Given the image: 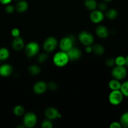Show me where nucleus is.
<instances>
[{
  "label": "nucleus",
  "instance_id": "obj_1",
  "mask_svg": "<svg viewBox=\"0 0 128 128\" xmlns=\"http://www.w3.org/2000/svg\"><path fill=\"white\" fill-rule=\"evenodd\" d=\"M69 61V56L67 53L64 51H60L58 52L54 55L53 61L54 64L56 65L58 67H63L65 65L67 64L68 62Z\"/></svg>",
  "mask_w": 128,
  "mask_h": 128
},
{
  "label": "nucleus",
  "instance_id": "obj_2",
  "mask_svg": "<svg viewBox=\"0 0 128 128\" xmlns=\"http://www.w3.org/2000/svg\"><path fill=\"white\" fill-rule=\"evenodd\" d=\"M124 95L120 90H112L109 96V101L111 104L117 106L123 101Z\"/></svg>",
  "mask_w": 128,
  "mask_h": 128
},
{
  "label": "nucleus",
  "instance_id": "obj_3",
  "mask_svg": "<svg viewBox=\"0 0 128 128\" xmlns=\"http://www.w3.org/2000/svg\"><path fill=\"white\" fill-rule=\"evenodd\" d=\"M127 74V71L125 66H116L112 71V76L114 79L122 80L125 78Z\"/></svg>",
  "mask_w": 128,
  "mask_h": 128
},
{
  "label": "nucleus",
  "instance_id": "obj_4",
  "mask_svg": "<svg viewBox=\"0 0 128 128\" xmlns=\"http://www.w3.org/2000/svg\"><path fill=\"white\" fill-rule=\"evenodd\" d=\"M75 39L73 36H67L64 37L60 40V48L61 51L64 52H67L69 50H70L73 47V44H74Z\"/></svg>",
  "mask_w": 128,
  "mask_h": 128
},
{
  "label": "nucleus",
  "instance_id": "obj_5",
  "mask_svg": "<svg viewBox=\"0 0 128 128\" xmlns=\"http://www.w3.org/2000/svg\"><path fill=\"white\" fill-rule=\"evenodd\" d=\"M23 125L26 128H31L36 125L37 122V117L33 112L25 114L23 118Z\"/></svg>",
  "mask_w": 128,
  "mask_h": 128
},
{
  "label": "nucleus",
  "instance_id": "obj_6",
  "mask_svg": "<svg viewBox=\"0 0 128 128\" xmlns=\"http://www.w3.org/2000/svg\"><path fill=\"white\" fill-rule=\"evenodd\" d=\"M40 50V46L36 42H30L26 46L25 49L26 55L28 58L33 57L37 54Z\"/></svg>",
  "mask_w": 128,
  "mask_h": 128
},
{
  "label": "nucleus",
  "instance_id": "obj_7",
  "mask_svg": "<svg viewBox=\"0 0 128 128\" xmlns=\"http://www.w3.org/2000/svg\"><path fill=\"white\" fill-rule=\"evenodd\" d=\"M79 39L80 42L85 46H90L94 42V36L90 33L86 31H83L79 34Z\"/></svg>",
  "mask_w": 128,
  "mask_h": 128
},
{
  "label": "nucleus",
  "instance_id": "obj_8",
  "mask_svg": "<svg viewBox=\"0 0 128 128\" xmlns=\"http://www.w3.org/2000/svg\"><path fill=\"white\" fill-rule=\"evenodd\" d=\"M57 44L58 41L55 38L52 37V36L47 38L43 43L44 50L46 52H52L56 48Z\"/></svg>",
  "mask_w": 128,
  "mask_h": 128
},
{
  "label": "nucleus",
  "instance_id": "obj_9",
  "mask_svg": "<svg viewBox=\"0 0 128 128\" xmlns=\"http://www.w3.org/2000/svg\"><path fill=\"white\" fill-rule=\"evenodd\" d=\"M45 115L48 120H53L56 118H60L61 114L55 108H48L45 110Z\"/></svg>",
  "mask_w": 128,
  "mask_h": 128
},
{
  "label": "nucleus",
  "instance_id": "obj_10",
  "mask_svg": "<svg viewBox=\"0 0 128 128\" xmlns=\"http://www.w3.org/2000/svg\"><path fill=\"white\" fill-rule=\"evenodd\" d=\"M104 18V14L100 10H94L90 14V19L94 23H99Z\"/></svg>",
  "mask_w": 128,
  "mask_h": 128
},
{
  "label": "nucleus",
  "instance_id": "obj_11",
  "mask_svg": "<svg viewBox=\"0 0 128 128\" xmlns=\"http://www.w3.org/2000/svg\"><path fill=\"white\" fill-rule=\"evenodd\" d=\"M69 60L70 61H76L80 58L82 55L81 51L78 48L75 47H72L70 50L67 52Z\"/></svg>",
  "mask_w": 128,
  "mask_h": 128
},
{
  "label": "nucleus",
  "instance_id": "obj_12",
  "mask_svg": "<svg viewBox=\"0 0 128 128\" xmlns=\"http://www.w3.org/2000/svg\"><path fill=\"white\" fill-rule=\"evenodd\" d=\"M48 86L44 81H38L33 86V91L37 94H41L46 91Z\"/></svg>",
  "mask_w": 128,
  "mask_h": 128
},
{
  "label": "nucleus",
  "instance_id": "obj_13",
  "mask_svg": "<svg viewBox=\"0 0 128 128\" xmlns=\"http://www.w3.org/2000/svg\"><path fill=\"white\" fill-rule=\"evenodd\" d=\"M13 68L8 64H4L0 66V75L3 77H8L12 74Z\"/></svg>",
  "mask_w": 128,
  "mask_h": 128
},
{
  "label": "nucleus",
  "instance_id": "obj_14",
  "mask_svg": "<svg viewBox=\"0 0 128 128\" xmlns=\"http://www.w3.org/2000/svg\"><path fill=\"white\" fill-rule=\"evenodd\" d=\"M25 46L24 40L20 36L14 38L12 42V48L15 51H21Z\"/></svg>",
  "mask_w": 128,
  "mask_h": 128
},
{
  "label": "nucleus",
  "instance_id": "obj_15",
  "mask_svg": "<svg viewBox=\"0 0 128 128\" xmlns=\"http://www.w3.org/2000/svg\"><path fill=\"white\" fill-rule=\"evenodd\" d=\"M96 34L101 38H106L109 34V32L108 29L104 26H99L95 30Z\"/></svg>",
  "mask_w": 128,
  "mask_h": 128
},
{
  "label": "nucleus",
  "instance_id": "obj_16",
  "mask_svg": "<svg viewBox=\"0 0 128 128\" xmlns=\"http://www.w3.org/2000/svg\"><path fill=\"white\" fill-rule=\"evenodd\" d=\"M28 8V4L26 1H19L16 4L15 9L18 12H25Z\"/></svg>",
  "mask_w": 128,
  "mask_h": 128
},
{
  "label": "nucleus",
  "instance_id": "obj_17",
  "mask_svg": "<svg viewBox=\"0 0 128 128\" xmlns=\"http://www.w3.org/2000/svg\"><path fill=\"white\" fill-rule=\"evenodd\" d=\"M84 5L87 10L94 11L97 8V3L95 0H85Z\"/></svg>",
  "mask_w": 128,
  "mask_h": 128
},
{
  "label": "nucleus",
  "instance_id": "obj_18",
  "mask_svg": "<svg viewBox=\"0 0 128 128\" xmlns=\"http://www.w3.org/2000/svg\"><path fill=\"white\" fill-rule=\"evenodd\" d=\"M121 84L119 80H116V79H113L110 80L109 82V87L110 90H120Z\"/></svg>",
  "mask_w": 128,
  "mask_h": 128
},
{
  "label": "nucleus",
  "instance_id": "obj_19",
  "mask_svg": "<svg viewBox=\"0 0 128 128\" xmlns=\"http://www.w3.org/2000/svg\"><path fill=\"white\" fill-rule=\"evenodd\" d=\"M105 51V48L103 46L99 44H95L92 46V52L96 55H102Z\"/></svg>",
  "mask_w": 128,
  "mask_h": 128
},
{
  "label": "nucleus",
  "instance_id": "obj_20",
  "mask_svg": "<svg viewBox=\"0 0 128 128\" xmlns=\"http://www.w3.org/2000/svg\"><path fill=\"white\" fill-rule=\"evenodd\" d=\"M10 56V51L6 48H0V61H5Z\"/></svg>",
  "mask_w": 128,
  "mask_h": 128
},
{
  "label": "nucleus",
  "instance_id": "obj_21",
  "mask_svg": "<svg viewBox=\"0 0 128 128\" xmlns=\"http://www.w3.org/2000/svg\"><path fill=\"white\" fill-rule=\"evenodd\" d=\"M105 15H106V17L109 20H114L117 17L118 12L117 10H115V9H110V10H109L107 11Z\"/></svg>",
  "mask_w": 128,
  "mask_h": 128
},
{
  "label": "nucleus",
  "instance_id": "obj_22",
  "mask_svg": "<svg viewBox=\"0 0 128 128\" xmlns=\"http://www.w3.org/2000/svg\"><path fill=\"white\" fill-rule=\"evenodd\" d=\"M28 72L30 74L36 76V75L39 74L41 72V69L37 65H31L28 68Z\"/></svg>",
  "mask_w": 128,
  "mask_h": 128
},
{
  "label": "nucleus",
  "instance_id": "obj_23",
  "mask_svg": "<svg viewBox=\"0 0 128 128\" xmlns=\"http://www.w3.org/2000/svg\"><path fill=\"white\" fill-rule=\"evenodd\" d=\"M120 122L122 125V127L125 128H128V111L124 112L120 116Z\"/></svg>",
  "mask_w": 128,
  "mask_h": 128
},
{
  "label": "nucleus",
  "instance_id": "obj_24",
  "mask_svg": "<svg viewBox=\"0 0 128 128\" xmlns=\"http://www.w3.org/2000/svg\"><path fill=\"white\" fill-rule=\"evenodd\" d=\"M13 113L14 114L17 116H21L24 114L25 113V109L23 106L18 105L16 106L13 109Z\"/></svg>",
  "mask_w": 128,
  "mask_h": 128
},
{
  "label": "nucleus",
  "instance_id": "obj_25",
  "mask_svg": "<svg viewBox=\"0 0 128 128\" xmlns=\"http://www.w3.org/2000/svg\"><path fill=\"white\" fill-rule=\"evenodd\" d=\"M120 90L124 96L128 98V80L122 83Z\"/></svg>",
  "mask_w": 128,
  "mask_h": 128
},
{
  "label": "nucleus",
  "instance_id": "obj_26",
  "mask_svg": "<svg viewBox=\"0 0 128 128\" xmlns=\"http://www.w3.org/2000/svg\"><path fill=\"white\" fill-rule=\"evenodd\" d=\"M115 63L116 66H125V58L122 56H119L115 58Z\"/></svg>",
  "mask_w": 128,
  "mask_h": 128
},
{
  "label": "nucleus",
  "instance_id": "obj_27",
  "mask_svg": "<svg viewBox=\"0 0 128 128\" xmlns=\"http://www.w3.org/2000/svg\"><path fill=\"white\" fill-rule=\"evenodd\" d=\"M48 57V56L47 54L43 52V53H41L39 54V56H38L37 60L40 63H43V62H45L47 60Z\"/></svg>",
  "mask_w": 128,
  "mask_h": 128
},
{
  "label": "nucleus",
  "instance_id": "obj_28",
  "mask_svg": "<svg viewBox=\"0 0 128 128\" xmlns=\"http://www.w3.org/2000/svg\"><path fill=\"white\" fill-rule=\"evenodd\" d=\"M41 127L43 128H52L53 124L51 120H47L43 121L41 123Z\"/></svg>",
  "mask_w": 128,
  "mask_h": 128
},
{
  "label": "nucleus",
  "instance_id": "obj_29",
  "mask_svg": "<svg viewBox=\"0 0 128 128\" xmlns=\"http://www.w3.org/2000/svg\"><path fill=\"white\" fill-rule=\"evenodd\" d=\"M47 86L50 90H51V91H55V90H57L58 88L57 84L55 82H53V81H51V82H49V83L48 84Z\"/></svg>",
  "mask_w": 128,
  "mask_h": 128
},
{
  "label": "nucleus",
  "instance_id": "obj_30",
  "mask_svg": "<svg viewBox=\"0 0 128 128\" xmlns=\"http://www.w3.org/2000/svg\"><path fill=\"white\" fill-rule=\"evenodd\" d=\"M105 64L109 67H112L115 64V59L112 58H108L107 60L105 61Z\"/></svg>",
  "mask_w": 128,
  "mask_h": 128
},
{
  "label": "nucleus",
  "instance_id": "obj_31",
  "mask_svg": "<svg viewBox=\"0 0 128 128\" xmlns=\"http://www.w3.org/2000/svg\"><path fill=\"white\" fill-rule=\"evenodd\" d=\"M15 8L14 7L13 5L9 4H7V6H6V8H5V11H6V12H7V13L11 14L14 12V11H15Z\"/></svg>",
  "mask_w": 128,
  "mask_h": 128
},
{
  "label": "nucleus",
  "instance_id": "obj_32",
  "mask_svg": "<svg viewBox=\"0 0 128 128\" xmlns=\"http://www.w3.org/2000/svg\"><path fill=\"white\" fill-rule=\"evenodd\" d=\"M11 33L13 37L16 38V37H18V36H20V31L18 28H13L12 30H11Z\"/></svg>",
  "mask_w": 128,
  "mask_h": 128
},
{
  "label": "nucleus",
  "instance_id": "obj_33",
  "mask_svg": "<svg viewBox=\"0 0 128 128\" xmlns=\"http://www.w3.org/2000/svg\"><path fill=\"white\" fill-rule=\"evenodd\" d=\"M97 7L98 8H99V10H100V11H103L106 10L107 7V6L106 3L102 2H100V3L97 5Z\"/></svg>",
  "mask_w": 128,
  "mask_h": 128
},
{
  "label": "nucleus",
  "instance_id": "obj_34",
  "mask_svg": "<svg viewBox=\"0 0 128 128\" xmlns=\"http://www.w3.org/2000/svg\"><path fill=\"white\" fill-rule=\"evenodd\" d=\"M110 128H121L122 125L120 122H113L109 126Z\"/></svg>",
  "mask_w": 128,
  "mask_h": 128
},
{
  "label": "nucleus",
  "instance_id": "obj_35",
  "mask_svg": "<svg viewBox=\"0 0 128 128\" xmlns=\"http://www.w3.org/2000/svg\"><path fill=\"white\" fill-rule=\"evenodd\" d=\"M12 1V0H0V2L3 4H8Z\"/></svg>",
  "mask_w": 128,
  "mask_h": 128
},
{
  "label": "nucleus",
  "instance_id": "obj_36",
  "mask_svg": "<svg viewBox=\"0 0 128 128\" xmlns=\"http://www.w3.org/2000/svg\"><path fill=\"white\" fill-rule=\"evenodd\" d=\"M85 51L87 53H90V52H92V47L90 46H87L86 48H85Z\"/></svg>",
  "mask_w": 128,
  "mask_h": 128
},
{
  "label": "nucleus",
  "instance_id": "obj_37",
  "mask_svg": "<svg viewBox=\"0 0 128 128\" xmlns=\"http://www.w3.org/2000/svg\"><path fill=\"white\" fill-rule=\"evenodd\" d=\"M125 66L128 67V55L125 57Z\"/></svg>",
  "mask_w": 128,
  "mask_h": 128
},
{
  "label": "nucleus",
  "instance_id": "obj_38",
  "mask_svg": "<svg viewBox=\"0 0 128 128\" xmlns=\"http://www.w3.org/2000/svg\"><path fill=\"white\" fill-rule=\"evenodd\" d=\"M103 1H105V2H109V1H112V0H103Z\"/></svg>",
  "mask_w": 128,
  "mask_h": 128
},
{
  "label": "nucleus",
  "instance_id": "obj_39",
  "mask_svg": "<svg viewBox=\"0 0 128 128\" xmlns=\"http://www.w3.org/2000/svg\"><path fill=\"white\" fill-rule=\"evenodd\" d=\"M15 1H20V0H15Z\"/></svg>",
  "mask_w": 128,
  "mask_h": 128
},
{
  "label": "nucleus",
  "instance_id": "obj_40",
  "mask_svg": "<svg viewBox=\"0 0 128 128\" xmlns=\"http://www.w3.org/2000/svg\"><path fill=\"white\" fill-rule=\"evenodd\" d=\"M127 30H128V28H127Z\"/></svg>",
  "mask_w": 128,
  "mask_h": 128
}]
</instances>
